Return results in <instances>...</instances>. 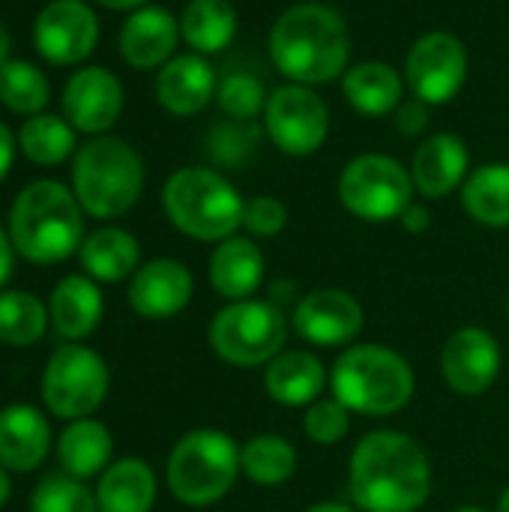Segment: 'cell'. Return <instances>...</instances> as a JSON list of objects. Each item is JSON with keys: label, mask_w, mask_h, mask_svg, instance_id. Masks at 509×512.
I'll list each match as a JSON object with an SVG mask.
<instances>
[{"label": "cell", "mask_w": 509, "mask_h": 512, "mask_svg": "<svg viewBox=\"0 0 509 512\" xmlns=\"http://www.w3.org/2000/svg\"><path fill=\"white\" fill-rule=\"evenodd\" d=\"M348 492L360 512H417L432 495L429 456L399 429L369 432L351 453Z\"/></svg>", "instance_id": "1"}, {"label": "cell", "mask_w": 509, "mask_h": 512, "mask_svg": "<svg viewBox=\"0 0 509 512\" xmlns=\"http://www.w3.org/2000/svg\"><path fill=\"white\" fill-rule=\"evenodd\" d=\"M267 51L285 81L321 87L342 81L348 72L351 33L333 6L303 0L279 12L267 36Z\"/></svg>", "instance_id": "2"}, {"label": "cell", "mask_w": 509, "mask_h": 512, "mask_svg": "<svg viewBox=\"0 0 509 512\" xmlns=\"http://www.w3.org/2000/svg\"><path fill=\"white\" fill-rule=\"evenodd\" d=\"M9 240L30 264H60L84 243V210L75 192L57 180L27 183L9 207Z\"/></svg>", "instance_id": "3"}, {"label": "cell", "mask_w": 509, "mask_h": 512, "mask_svg": "<svg viewBox=\"0 0 509 512\" xmlns=\"http://www.w3.org/2000/svg\"><path fill=\"white\" fill-rule=\"evenodd\" d=\"M414 369L411 363L387 345H348L333 369L330 390L351 414L390 417L399 414L414 399Z\"/></svg>", "instance_id": "4"}, {"label": "cell", "mask_w": 509, "mask_h": 512, "mask_svg": "<svg viewBox=\"0 0 509 512\" xmlns=\"http://www.w3.org/2000/svg\"><path fill=\"white\" fill-rule=\"evenodd\" d=\"M246 198L216 168H177L162 186V210L168 222L201 243H222L243 228Z\"/></svg>", "instance_id": "5"}, {"label": "cell", "mask_w": 509, "mask_h": 512, "mask_svg": "<svg viewBox=\"0 0 509 512\" xmlns=\"http://www.w3.org/2000/svg\"><path fill=\"white\" fill-rule=\"evenodd\" d=\"M141 153L114 135H96L72 159V192L93 219L126 216L144 192Z\"/></svg>", "instance_id": "6"}, {"label": "cell", "mask_w": 509, "mask_h": 512, "mask_svg": "<svg viewBox=\"0 0 509 512\" xmlns=\"http://www.w3.org/2000/svg\"><path fill=\"white\" fill-rule=\"evenodd\" d=\"M240 474V447L219 429L186 432L165 465L168 489L186 507H210L222 501Z\"/></svg>", "instance_id": "7"}, {"label": "cell", "mask_w": 509, "mask_h": 512, "mask_svg": "<svg viewBox=\"0 0 509 512\" xmlns=\"http://www.w3.org/2000/svg\"><path fill=\"white\" fill-rule=\"evenodd\" d=\"M291 321L270 300H234L210 321L207 342L219 360L237 369L267 366L285 351Z\"/></svg>", "instance_id": "8"}, {"label": "cell", "mask_w": 509, "mask_h": 512, "mask_svg": "<svg viewBox=\"0 0 509 512\" xmlns=\"http://www.w3.org/2000/svg\"><path fill=\"white\" fill-rule=\"evenodd\" d=\"M411 171L387 153L354 156L339 174L342 207L363 222H393L414 204Z\"/></svg>", "instance_id": "9"}, {"label": "cell", "mask_w": 509, "mask_h": 512, "mask_svg": "<svg viewBox=\"0 0 509 512\" xmlns=\"http://www.w3.org/2000/svg\"><path fill=\"white\" fill-rule=\"evenodd\" d=\"M108 366L87 345L57 348L42 372V402L60 420L90 417L108 396Z\"/></svg>", "instance_id": "10"}, {"label": "cell", "mask_w": 509, "mask_h": 512, "mask_svg": "<svg viewBox=\"0 0 509 512\" xmlns=\"http://www.w3.org/2000/svg\"><path fill=\"white\" fill-rule=\"evenodd\" d=\"M264 132L270 144L294 159L312 156L324 147L330 135V108L315 87L285 81L267 96Z\"/></svg>", "instance_id": "11"}, {"label": "cell", "mask_w": 509, "mask_h": 512, "mask_svg": "<svg viewBox=\"0 0 509 512\" xmlns=\"http://www.w3.org/2000/svg\"><path fill=\"white\" fill-rule=\"evenodd\" d=\"M468 51L465 42L447 30L423 33L405 57V84L414 99L429 108L453 102L468 81Z\"/></svg>", "instance_id": "12"}, {"label": "cell", "mask_w": 509, "mask_h": 512, "mask_svg": "<svg viewBox=\"0 0 509 512\" xmlns=\"http://www.w3.org/2000/svg\"><path fill=\"white\" fill-rule=\"evenodd\" d=\"M99 42V18L84 0H51L33 18V48L51 66L84 63Z\"/></svg>", "instance_id": "13"}, {"label": "cell", "mask_w": 509, "mask_h": 512, "mask_svg": "<svg viewBox=\"0 0 509 512\" xmlns=\"http://www.w3.org/2000/svg\"><path fill=\"white\" fill-rule=\"evenodd\" d=\"M366 324V312L351 291L342 288H318L297 300L291 327L294 333L318 348H342L351 345Z\"/></svg>", "instance_id": "14"}, {"label": "cell", "mask_w": 509, "mask_h": 512, "mask_svg": "<svg viewBox=\"0 0 509 512\" xmlns=\"http://www.w3.org/2000/svg\"><path fill=\"white\" fill-rule=\"evenodd\" d=\"M501 345L483 327H462L456 330L441 348V372L447 387L456 396L477 399L492 390L501 375Z\"/></svg>", "instance_id": "15"}, {"label": "cell", "mask_w": 509, "mask_h": 512, "mask_svg": "<svg viewBox=\"0 0 509 512\" xmlns=\"http://www.w3.org/2000/svg\"><path fill=\"white\" fill-rule=\"evenodd\" d=\"M63 117L75 132L105 135L123 114V84L105 66L75 69L63 87Z\"/></svg>", "instance_id": "16"}, {"label": "cell", "mask_w": 509, "mask_h": 512, "mask_svg": "<svg viewBox=\"0 0 509 512\" xmlns=\"http://www.w3.org/2000/svg\"><path fill=\"white\" fill-rule=\"evenodd\" d=\"M195 294V279L189 267L177 258H153L135 270L129 279V306L147 321H168L180 315Z\"/></svg>", "instance_id": "17"}, {"label": "cell", "mask_w": 509, "mask_h": 512, "mask_svg": "<svg viewBox=\"0 0 509 512\" xmlns=\"http://www.w3.org/2000/svg\"><path fill=\"white\" fill-rule=\"evenodd\" d=\"M219 75L204 54H174L156 75V102L171 117H195L216 102Z\"/></svg>", "instance_id": "18"}, {"label": "cell", "mask_w": 509, "mask_h": 512, "mask_svg": "<svg viewBox=\"0 0 509 512\" xmlns=\"http://www.w3.org/2000/svg\"><path fill=\"white\" fill-rule=\"evenodd\" d=\"M468 174H471V150L465 138L453 132H435L426 141H420V147L414 150L411 180L414 189L429 201L450 198L456 189L465 186Z\"/></svg>", "instance_id": "19"}, {"label": "cell", "mask_w": 509, "mask_h": 512, "mask_svg": "<svg viewBox=\"0 0 509 512\" xmlns=\"http://www.w3.org/2000/svg\"><path fill=\"white\" fill-rule=\"evenodd\" d=\"M177 42H180V18L171 15L165 6H153V3L129 12L117 39L120 57L138 72L162 69L174 57Z\"/></svg>", "instance_id": "20"}, {"label": "cell", "mask_w": 509, "mask_h": 512, "mask_svg": "<svg viewBox=\"0 0 509 512\" xmlns=\"http://www.w3.org/2000/svg\"><path fill=\"white\" fill-rule=\"evenodd\" d=\"M264 273H267V261L261 246L252 237H240V234L216 243L207 264L213 291L228 303L255 297L258 288L264 285Z\"/></svg>", "instance_id": "21"}, {"label": "cell", "mask_w": 509, "mask_h": 512, "mask_svg": "<svg viewBox=\"0 0 509 512\" xmlns=\"http://www.w3.org/2000/svg\"><path fill=\"white\" fill-rule=\"evenodd\" d=\"M51 450L48 420L33 405H6L0 411V465L9 474L36 471Z\"/></svg>", "instance_id": "22"}, {"label": "cell", "mask_w": 509, "mask_h": 512, "mask_svg": "<svg viewBox=\"0 0 509 512\" xmlns=\"http://www.w3.org/2000/svg\"><path fill=\"white\" fill-rule=\"evenodd\" d=\"M327 384H330V375L324 363L312 351H303V348L282 351L264 369L267 396L285 408H309L312 402L321 399Z\"/></svg>", "instance_id": "23"}, {"label": "cell", "mask_w": 509, "mask_h": 512, "mask_svg": "<svg viewBox=\"0 0 509 512\" xmlns=\"http://www.w3.org/2000/svg\"><path fill=\"white\" fill-rule=\"evenodd\" d=\"M405 75L384 60H363L342 75V96L363 117H387L405 99Z\"/></svg>", "instance_id": "24"}, {"label": "cell", "mask_w": 509, "mask_h": 512, "mask_svg": "<svg viewBox=\"0 0 509 512\" xmlns=\"http://www.w3.org/2000/svg\"><path fill=\"white\" fill-rule=\"evenodd\" d=\"M102 312H105L102 291H99L96 279H90L87 273L63 276L51 291L48 318H51L57 336H63L69 342L87 339L99 327Z\"/></svg>", "instance_id": "25"}, {"label": "cell", "mask_w": 509, "mask_h": 512, "mask_svg": "<svg viewBox=\"0 0 509 512\" xmlns=\"http://www.w3.org/2000/svg\"><path fill=\"white\" fill-rule=\"evenodd\" d=\"M99 512H150L156 504V474L138 459H117L99 474L96 486Z\"/></svg>", "instance_id": "26"}, {"label": "cell", "mask_w": 509, "mask_h": 512, "mask_svg": "<svg viewBox=\"0 0 509 512\" xmlns=\"http://www.w3.org/2000/svg\"><path fill=\"white\" fill-rule=\"evenodd\" d=\"M78 261L96 282H123L141 267V243L126 228H96L84 237Z\"/></svg>", "instance_id": "27"}, {"label": "cell", "mask_w": 509, "mask_h": 512, "mask_svg": "<svg viewBox=\"0 0 509 512\" xmlns=\"http://www.w3.org/2000/svg\"><path fill=\"white\" fill-rule=\"evenodd\" d=\"M114 438L105 423L99 420H72L57 438V459L63 471L75 480L99 477L111 465Z\"/></svg>", "instance_id": "28"}, {"label": "cell", "mask_w": 509, "mask_h": 512, "mask_svg": "<svg viewBox=\"0 0 509 512\" xmlns=\"http://www.w3.org/2000/svg\"><path fill=\"white\" fill-rule=\"evenodd\" d=\"M237 9L231 0H189L180 12V39L195 54H219L237 36Z\"/></svg>", "instance_id": "29"}, {"label": "cell", "mask_w": 509, "mask_h": 512, "mask_svg": "<svg viewBox=\"0 0 509 512\" xmlns=\"http://www.w3.org/2000/svg\"><path fill=\"white\" fill-rule=\"evenodd\" d=\"M462 207L477 225L509 228V162L474 168L462 186Z\"/></svg>", "instance_id": "30"}, {"label": "cell", "mask_w": 509, "mask_h": 512, "mask_svg": "<svg viewBox=\"0 0 509 512\" xmlns=\"http://www.w3.org/2000/svg\"><path fill=\"white\" fill-rule=\"evenodd\" d=\"M18 150L33 165L54 168V165L66 162L72 153H78L75 150V129L60 114H48V111L33 114L18 129Z\"/></svg>", "instance_id": "31"}, {"label": "cell", "mask_w": 509, "mask_h": 512, "mask_svg": "<svg viewBox=\"0 0 509 512\" xmlns=\"http://www.w3.org/2000/svg\"><path fill=\"white\" fill-rule=\"evenodd\" d=\"M240 471L255 486H282L297 474V450L282 435H255L240 447Z\"/></svg>", "instance_id": "32"}, {"label": "cell", "mask_w": 509, "mask_h": 512, "mask_svg": "<svg viewBox=\"0 0 509 512\" xmlns=\"http://www.w3.org/2000/svg\"><path fill=\"white\" fill-rule=\"evenodd\" d=\"M48 99H51V81L36 63L9 57L0 66V102L6 111L33 117L45 111Z\"/></svg>", "instance_id": "33"}, {"label": "cell", "mask_w": 509, "mask_h": 512, "mask_svg": "<svg viewBox=\"0 0 509 512\" xmlns=\"http://www.w3.org/2000/svg\"><path fill=\"white\" fill-rule=\"evenodd\" d=\"M48 309L30 291H0V342L12 348H30L45 336Z\"/></svg>", "instance_id": "34"}, {"label": "cell", "mask_w": 509, "mask_h": 512, "mask_svg": "<svg viewBox=\"0 0 509 512\" xmlns=\"http://www.w3.org/2000/svg\"><path fill=\"white\" fill-rule=\"evenodd\" d=\"M267 96H270L267 87L252 72H225V75H219L216 105L228 120L255 123L258 117H264Z\"/></svg>", "instance_id": "35"}, {"label": "cell", "mask_w": 509, "mask_h": 512, "mask_svg": "<svg viewBox=\"0 0 509 512\" xmlns=\"http://www.w3.org/2000/svg\"><path fill=\"white\" fill-rule=\"evenodd\" d=\"M30 512H99V504L96 492H90L84 480H75L69 474H51L33 489Z\"/></svg>", "instance_id": "36"}, {"label": "cell", "mask_w": 509, "mask_h": 512, "mask_svg": "<svg viewBox=\"0 0 509 512\" xmlns=\"http://www.w3.org/2000/svg\"><path fill=\"white\" fill-rule=\"evenodd\" d=\"M303 432L318 447H333L351 432V411L339 399H318L303 414Z\"/></svg>", "instance_id": "37"}, {"label": "cell", "mask_w": 509, "mask_h": 512, "mask_svg": "<svg viewBox=\"0 0 509 512\" xmlns=\"http://www.w3.org/2000/svg\"><path fill=\"white\" fill-rule=\"evenodd\" d=\"M288 225V207L273 195H252L243 207V228L255 237H279Z\"/></svg>", "instance_id": "38"}, {"label": "cell", "mask_w": 509, "mask_h": 512, "mask_svg": "<svg viewBox=\"0 0 509 512\" xmlns=\"http://www.w3.org/2000/svg\"><path fill=\"white\" fill-rule=\"evenodd\" d=\"M249 123H237V120H228L225 126H216L213 129V138H210V156L213 162H222V165H237L240 159H246L252 153V138L243 141V129Z\"/></svg>", "instance_id": "39"}, {"label": "cell", "mask_w": 509, "mask_h": 512, "mask_svg": "<svg viewBox=\"0 0 509 512\" xmlns=\"http://www.w3.org/2000/svg\"><path fill=\"white\" fill-rule=\"evenodd\" d=\"M393 123H396L399 135L417 138V135H423V132L429 129V105L411 96V102H402V105L396 108Z\"/></svg>", "instance_id": "40"}, {"label": "cell", "mask_w": 509, "mask_h": 512, "mask_svg": "<svg viewBox=\"0 0 509 512\" xmlns=\"http://www.w3.org/2000/svg\"><path fill=\"white\" fill-rule=\"evenodd\" d=\"M402 228L405 231H411V234H423V231H429V225H432V213H429V207H423V204H411L405 213H402Z\"/></svg>", "instance_id": "41"}, {"label": "cell", "mask_w": 509, "mask_h": 512, "mask_svg": "<svg viewBox=\"0 0 509 512\" xmlns=\"http://www.w3.org/2000/svg\"><path fill=\"white\" fill-rule=\"evenodd\" d=\"M15 144H18V138H15L12 129L0 120V183L9 177V168H12V159H15Z\"/></svg>", "instance_id": "42"}, {"label": "cell", "mask_w": 509, "mask_h": 512, "mask_svg": "<svg viewBox=\"0 0 509 512\" xmlns=\"http://www.w3.org/2000/svg\"><path fill=\"white\" fill-rule=\"evenodd\" d=\"M12 258H15V249H12V240H9V231L0 228V291L12 273Z\"/></svg>", "instance_id": "43"}, {"label": "cell", "mask_w": 509, "mask_h": 512, "mask_svg": "<svg viewBox=\"0 0 509 512\" xmlns=\"http://www.w3.org/2000/svg\"><path fill=\"white\" fill-rule=\"evenodd\" d=\"M96 3L105 9H114V12H135V9L147 6L150 0H96Z\"/></svg>", "instance_id": "44"}, {"label": "cell", "mask_w": 509, "mask_h": 512, "mask_svg": "<svg viewBox=\"0 0 509 512\" xmlns=\"http://www.w3.org/2000/svg\"><path fill=\"white\" fill-rule=\"evenodd\" d=\"M306 512H360L354 504H339V501H321L306 507Z\"/></svg>", "instance_id": "45"}, {"label": "cell", "mask_w": 509, "mask_h": 512, "mask_svg": "<svg viewBox=\"0 0 509 512\" xmlns=\"http://www.w3.org/2000/svg\"><path fill=\"white\" fill-rule=\"evenodd\" d=\"M9 495H12V483H9V471L0 465V507L9 501Z\"/></svg>", "instance_id": "46"}, {"label": "cell", "mask_w": 509, "mask_h": 512, "mask_svg": "<svg viewBox=\"0 0 509 512\" xmlns=\"http://www.w3.org/2000/svg\"><path fill=\"white\" fill-rule=\"evenodd\" d=\"M9 60V30L0 24V66Z\"/></svg>", "instance_id": "47"}, {"label": "cell", "mask_w": 509, "mask_h": 512, "mask_svg": "<svg viewBox=\"0 0 509 512\" xmlns=\"http://www.w3.org/2000/svg\"><path fill=\"white\" fill-rule=\"evenodd\" d=\"M495 512H509V486L498 495V504H495Z\"/></svg>", "instance_id": "48"}, {"label": "cell", "mask_w": 509, "mask_h": 512, "mask_svg": "<svg viewBox=\"0 0 509 512\" xmlns=\"http://www.w3.org/2000/svg\"><path fill=\"white\" fill-rule=\"evenodd\" d=\"M453 512H489V510H483V507H459V510H453Z\"/></svg>", "instance_id": "49"}, {"label": "cell", "mask_w": 509, "mask_h": 512, "mask_svg": "<svg viewBox=\"0 0 509 512\" xmlns=\"http://www.w3.org/2000/svg\"><path fill=\"white\" fill-rule=\"evenodd\" d=\"M507 318H509V300H507Z\"/></svg>", "instance_id": "50"}]
</instances>
